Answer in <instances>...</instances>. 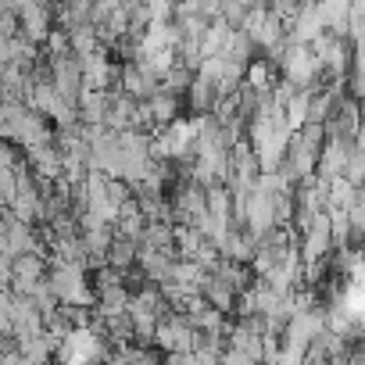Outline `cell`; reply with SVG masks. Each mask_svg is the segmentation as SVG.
I'll list each match as a JSON object with an SVG mask.
<instances>
[{"label": "cell", "mask_w": 365, "mask_h": 365, "mask_svg": "<svg viewBox=\"0 0 365 365\" xmlns=\"http://www.w3.org/2000/svg\"><path fill=\"white\" fill-rule=\"evenodd\" d=\"M154 344L158 347H165L168 354H190L197 344H201V333L190 326V319L187 315H168V319H161L158 322V333H154Z\"/></svg>", "instance_id": "obj_1"}, {"label": "cell", "mask_w": 365, "mask_h": 365, "mask_svg": "<svg viewBox=\"0 0 365 365\" xmlns=\"http://www.w3.org/2000/svg\"><path fill=\"white\" fill-rule=\"evenodd\" d=\"M47 283H51L54 297H58V301H65L68 308H86V304H93V290L86 287V276H83V269L58 265V269H54V276H51Z\"/></svg>", "instance_id": "obj_2"}, {"label": "cell", "mask_w": 365, "mask_h": 365, "mask_svg": "<svg viewBox=\"0 0 365 365\" xmlns=\"http://www.w3.org/2000/svg\"><path fill=\"white\" fill-rule=\"evenodd\" d=\"M118 83H122V93L133 97L136 104H140V101L147 104V101L161 90V79H158L154 68H147L143 61H129V65H122V68H118Z\"/></svg>", "instance_id": "obj_3"}, {"label": "cell", "mask_w": 365, "mask_h": 365, "mask_svg": "<svg viewBox=\"0 0 365 365\" xmlns=\"http://www.w3.org/2000/svg\"><path fill=\"white\" fill-rule=\"evenodd\" d=\"M351 154H354V140H326V147H322V154H319V168H315V175L319 179H340L344 175V168H347V161H351Z\"/></svg>", "instance_id": "obj_4"}, {"label": "cell", "mask_w": 365, "mask_h": 365, "mask_svg": "<svg viewBox=\"0 0 365 365\" xmlns=\"http://www.w3.org/2000/svg\"><path fill=\"white\" fill-rule=\"evenodd\" d=\"M322 33H326V26L319 19V4H301V15L287 26V40L297 47H312Z\"/></svg>", "instance_id": "obj_5"}, {"label": "cell", "mask_w": 365, "mask_h": 365, "mask_svg": "<svg viewBox=\"0 0 365 365\" xmlns=\"http://www.w3.org/2000/svg\"><path fill=\"white\" fill-rule=\"evenodd\" d=\"M201 297H205V301H208L215 312L230 315V312L237 308V297H240V294H237L230 283H222L219 276H212V272H208V279L201 283Z\"/></svg>", "instance_id": "obj_6"}, {"label": "cell", "mask_w": 365, "mask_h": 365, "mask_svg": "<svg viewBox=\"0 0 365 365\" xmlns=\"http://www.w3.org/2000/svg\"><path fill=\"white\" fill-rule=\"evenodd\" d=\"M179 108H182V101L172 97V93H165V90H158V93L147 101V115H150L154 129H165V125L179 122Z\"/></svg>", "instance_id": "obj_7"}, {"label": "cell", "mask_w": 365, "mask_h": 365, "mask_svg": "<svg viewBox=\"0 0 365 365\" xmlns=\"http://www.w3.org/2000/svg\"><path fill=\"white\" fill-rule=\"evenodd\" d=\"M19 15H22V29H26V40L29 43H43L54 29H51V11L47 8H36V4H29V8H19Z\"/></svg>", "instance_id": "obj_8"}, {"label": "cell", "mask_w": 365, "mask_h": 365, "mask_svg": "<svg viewBox=\"0 0 365 365\" xmlns=\"http://www.w3.org/2000/svg\"><path fill=\"white\" fill-rule=\"evenodd\" d=\"M319 19L326 26V33L347 40V19H351V4H344V0H326V4H319Z\"/></svg>", "instance_id": "obj_9"}, {"label": "cell", "mask_w": 365, "mask_h": 365, "mask_svg": "<svg viewBox=\"0 0 365 365\" xmlns=\"http://www.w3.org/2000/svg\"><path fill=\"white\" fill-rule=\"evenodd\" d=\"M354 201H358V190L351 187V182H347L344 175H340V179H329V187H326V208L347 212Z\"/></svg>", "instance_id": "obj_10"}, {"label": "cell", "mask_w": 365, "mask_h": 365, "mask_svg": "<svg viewBox=\"0 0 365 365\" xmlns=\"http://www.w3.org/2000/svg\"><path fill=\"white\" fill-rule=\"evenodd\" d=\"M194 76H197V72H190V68H182V65L175 61V65H172V68H168V72L161 76V90H165V93H172V97H182V93L190 90Z\"/></svg>", "instance_id": "obj_11"}, {"label": "cell", "mask_w": 365, "mask_h": 365, "mask_svg": "<svg viewBox=\"0 0 365 365\" xmlns=\"http://www.w3.org/2000/svg\"><path fill=\"white\" fill-rule=\"evenodd\" d=\"M308 104H312V90H301L287 108H283V115H287V125L297 133V129H304L308 125Z\"/></svg>", "instance_id": "obj_12"}, {"label": "cell", "mask_w": 365, "mask_h": 365, "mask_svg": "<svg viewBox=\"0 0 365 365\" xmlns=\"http://www.w3.org/2000/svg\"><path fill=\"white\" fill-rule=\"evenodd\" d=\"M219 365H258V361H251L247 354H240V351H230L226 347V354H222V361Z\"/></svg>", "instance_id": "obj_13"}, {"label": "cell", "mask_w": 365, "mask_h": 365, "mask_svg": "<svg viewBox=\"0 0 365 365\" xmlns=\"http://www.w3.org/2000/svg\"><path fill=\"white\" fill-rule=\"evenodd\" d=\"M161 365H197V358L194 354H168Z\"/></svg>", "instance_id": "obj_14"}]
</instances>
